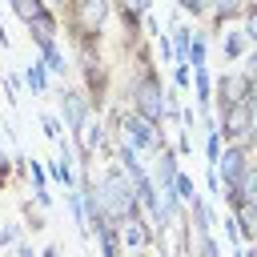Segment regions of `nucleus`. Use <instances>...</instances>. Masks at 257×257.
<instances>
[{
    "instance_id": "obj_1",
    "label": "nucleus",
    "mask_w": 257,
    "mask_h": 257,
    "mask_svg": "<svg viewBox=\"0 0 257 257\" xmlns=\"http://www.w3.org/2000/svg\"><path fill=\"white\" fill-rule=\"evenodd\" d=\"M96 193H100V209H104V217H108L112 225H124V221H133V217L145 213L141 201H137V185L128 181V173H124L116 161L100 169Z\"/></svg>"
},
{
    "instance_id": "obj_2",
    "label": "nucleus",
    "mask_w": 257,
    "mask_h": 257,
    "mask_svg": "<svg viewBox=\"0 0 257 257\" xmlns=\"http://www.w3.org/2000/svg\"><path fill=\"white\" fill-rule=\"evenodd\" d=\"M112 0H72L68 12H64V24H68V36L72 44H100V32L112 16Z\"/></svg>"
},
{
    "instance_id": "obj_3",
    "label": "nucleus",
    "mask_w": 257,
    "mask_h": 257,
    "mask_svg": "<svg viewBox=\"0 0 257 257\" xmlns=\"http://www.w3.org/2000/svg\"><path fill=\"white\" fill-rule=\"evenodd\" d=\"M253 165H257V145H225V153H221V161H217L213 169H217V177H221V189H237L241 177H245Z\"/></svg>"
},
{
    "instance_id": "obj_4",
    "label": "nucleus",
    "mask_w": 257,
    "mask_h": 257,
    "mask_svg": "<svg viewBox=\"0 0 257 257\" xmlns=\"http://www.w3.org/2000/svg\"><path fill=\"white\" fill-rule=\"evenodd\" d=\"M249 92H253V76H249L245 68L221 72V76L213 80V112H221V108H229V104H245Z\"/></svg>"
},
{
    "instance_id": "obj_5",
    "label": "nucleus",
    "mask_w": 257,
    "mask_h": 257,
    "mask_svg": "<svg viewBox=\"0 0 257 257\" xmlns=\"http://www.w3.org/2000/svg\"><path fill=\"white\" fill-rule=\"evenodd\" d=\"M217 124H221L225 145H257V124H253L249 104H229V108H221V112H217Z\"/></svg>"
},
{
    "instance_id": "obj_6",
    "label": "nucleus",
    "mask_w": 257,
    "mask_h": 257,
    "mask_svg": "<svg viewBox=\"0 0 257 257\" xmlns=\"http://www.w3.org/2000/svg\"><path fill=\"white\" fill-rule=\"evenodd\" d=\"M56 100H60V112H56V116L64 120L68 137H72V133H80V128H84V120L96 112L84 88H60V92H56Z\"/></svg>"
},
{
    "instance_id": "obj_7",
    "label": "nucleus",
    "mask_w": 257,
    "mask_h": 257,
    "mask_svg": "<svg viewBox=\"0 0 257 257\" xmlns=\"http://www.w3.org/2000/svg\"><path fill=\"white\" fill-rule=\"evenodd\" d=\"M120 241H124V253H149L161 237H157V229L149 225V217L141 213V217H133V221L120 225Z\"/></svg>"
},
{
    "instance_id": "obj_8",
    "label": "nucleus",
    "mask_w": 257,
    "mask_h": 257,
    "mask_svg": "<svg viewBox=\"0 0 257 257\" xmlns=\"http://www.w3.org/2000/svg\"><path fill=\"white\" fill-rule=\"evenodd\" d=\"M56 32H60V12H40L32 24H28V40L36 44V52H44V48H52L56 44Z\"/></svg>"
},
{
    "instance_id": "obj_9",
    "label": "nucleus",
    "mask_w": 257,
    "mask_h": 257,
    "mask_svg": "<svg viewBox=\"0 0 257 257\" xmlns=\"http://www.w3.org/2000/svg\"><path fill=\"white\" fill-rule=\"evenodd\" d=\"M177 173H181V157H177L173 145H165L161 153H153V181L161 189H173L177 185Z\"/></svg>"
},
{
    "instance_id": "obj_10",
    "label": "nucleus",
    "mask_w": 257,
    "mask_h": 257,
    "mask_svg": "<svg viewBox=\"0 0 257 257\" xmlns=\"http://www.w3.org/2000/svg\"><path fill=\"white\" fill-rule=\"evenodd\" d=\"M253 0H213V12H209V32H225V24H233V20H241L245 16V8H249Z\"/></svg>"
},
{
    "instance_id": "obj_11",
    "label": "nucleus",
    "mask_w": 257,
    "mask_h": 257,
    "mask_svg": "<svg viewBox=\"0 0 257 257\" xmlns=\"http://www.w3.org/2000/svg\"><path fill=\"white\" fill-rule=\"evenodd\" d=\"M189 225H193V237H205V233H213V225H217V217H213V209H209V201H205V193L189 201Z\"/></svg>"
},
{
    "instance_id": "obj_12",
    "label": "nucleus",
    "mask_w": 257,
    "mask_h": 257,
    "mask_svg": "<svg viewBox=\"0 0 257 257\" xmlns=\"http://www.w3.org/2000/svg\"><path fill=\"white\" fill-rule=\"evenodd\" d=\"M249 36L241 32V28H233V32H221V52H225V60L229 64H241L245 56H249Z\"/></svg>"
},
{
    "instance_id": "obj_13",
    "label": "nucleus",
    "mask_w": 257,
    "mask_h": 257,
    "mask_svg": "<svg viewBox=\"0 0 257 257\" xmlns=\"http://www.w3.org/2000/svg\"><path fill=\"white\" fill-rule=\"evenodd\" d=\"M193 100H197L201 116L213 108V72L209 68H193Z\"/></svg>"
},
{
    "instance_id": "obj_14",
    "label": "nucleus",
    "mask_w": 257,
    "mask_h": 257,
    "mask_svg": "<svg viewBox=\"0 0 257 257\" xmlns=\"http://www.w3.org/2000/svg\"><path fill=\"white\" fill-rule=\"evenodd\" d=\"M169 32H173V36H169V40H173V64H189V44H193V28H189V24H173Z\"/></svg>"
},
{
    "instance_id": "obj_15",
    "label": "nucleus",
    "mask_w": 257,
    "mask_h": 257,
    "mask_svg": "<svg viewBox=\"0 0 257 257\" xmlns=\"http://www.w3.org/2000/svg\"><path fill=\"white\" fill-rule=\"evenodd\" d=\"M96 249L100 257H124V241H120V225H108L96 233Z\"/></svg>"
},
{
    "instance_id": "obj_16",
    "label": "nucleus",
    "mask_w": 257,
    "mask_h": 257,
    "mask_svg": "<svg viewBox=\"0 0 257 257\" xmlns=\"http://www.w3.org/2000/svg\"><path fill=\"white\" fill-rule=\"evenodd\" d=\"M189 64H193V68H209V28H193Z\"/></svg>"
},
{
    "instance_id": "obj_17",
    "label": "nucleus",
    "mask_w": 257,
    "mask_h": 257,
    "mask_svg": "<svg viewBox=\"0 0 257 257\" xmlns=\"http://www.w3.org/2000/svg\"><path fill=\"white\" fill-rule=\"evenodd\" d=\"M40 60H44V68H48L52 76H68V72H72V60H68V52H64L60 44L44 48V52H40Z\"/></svg>"
},
{
    "instance_id": "obj_18",
    "label": "nucleus",
    "mask_w": 257,
    "mask_h": 257,
    "mask_svg": "<svg viewBox=\"0 0 257 257\" xmlns=\"http://www.w3.org/2000/svg\"><path fill=\"white\" fill-rule=\"evenodd\" d=\"M48 76H52V72L44 68V60H40V56H36V60H28V68H24V84H28L36 96H44V92H48Z\"/></svg>"
},
{
    "instance_id": "obj_19",
    "label": "nucleus",
    "mask_w": 257,
    "mask_h": 257,
    "mask_svg": "<svg viewBox=\"0 0 257 257\" xmlns=\"http://www.w3.org/2000/svg\"><path fill=\"white\" fill-rule=\"evenodd\" d=\"M8 4H12L16 20H20L24 28H28V24H32V20L40 16V12H48V4H44V0H8Z\"/></svg>"
},
{
    "instance_id": "obj_20",
    "label": "nucleus",
    "mask_w": 257,
    "mask_h": 257,
    "mask_svg": "<svg viewBox=\"0 0 257 257\" xmlns=\"http://www.w3.org/2000/svg\"><path fill=\"white\" fill-rule=\"evenodd\" d=\"M20 217H24V229H32V233H40L48 221H44V209L40 205H32V201H24L20 205Z\"/></svg>"
},
{
    "instance_id": "obj_21",
    "label": "nucleus",
    "mask_w": 257,
    "mask_h": 257,
    "mask_svg": "<svg viewBox=\"0 0 257 257\" xmlns=\"http://www.w3.org/2000/svg\"><path fill=\"white\" fill-rule=\"evenodd\" d=\"M40 128H44L48 141H56V145L64 141V120H60L56 112H40Z\"/></svg>"
},
{
    "instance_id": "obj_22",
    "label": "nucleus",
    "mask_w": 257,
    "mask_h": 257,
    "mask_svg": "<svg viewBox=\"0 0 257 257\" xmlns=\"http://www.w3.org/2000/svg\"><path fill=\"white\" fill-rule=\"evenodd\" d=\"M177 8H181L185 16H193V20H209L213 0H177Z\"/></svg>"
},
{
    "instance_id": "obj_23",
    "label": "nucleus",
    "mask_w": 257,
    "mask_h": 257,
    "mask_svg": "<svg viewBox=\"0 0 257 257\" xmlns=\"http://www.w3.org/2000/svg\"><path fill=\"white\" fill-rule=\"evenodd\" d=\"M173 189H177V197H181V201H185V205H189V201H193V197H201V193H197V185H193V177H189V173H177V185H173Z\"/></svg>"
},
{
    "instance_id": "obj_24",
    "label": "nucleus",
    "mask_w": 257,
    "mask_h": 257,
    "mask_svg": "<svg viewBox=\"0 0 257 257\" xmlns=\"http://www.w3.org/2000/svg\"><path fill=\"white\" fill-rule=\"evenodd\" d=\"M241 32L249 36V44L257 48V4H249L245 8V16H241Z\"/></svg>"
},
{
    "instance_id": "obj_25",
    "label": "nucleus",
    "mask_w": 257,
    "mask_h": 257,
    "mask_svg": "<svg viewBox=\"0 0 257 257\" xmlns=\"http://www.w3.org/2000/svg\"><path fill=\"white\" fill-rule=\"evenodd\" d=\"M173 84H177V92L193 88V64H173Z\"/></svg>"
},
{
    "instance_id": "obj_26",
    "label": "nucleus",
    "mask_w": 257,
    "mask_h": 257,
    "mask_svg": "<svg viewBox=\"0 0 257 257\" xmlns=\"http://www.w3.org/2000/svg\"><path fill=\"white\" fill-rule=\"evenodd\" d=\"M20 233H24V225H4V229H0V249L20 245Z\"/></svg>"
},
{
    "instance_id": "obj_27",
    "label": "nucleus",
    "mask_w": 257,
    "mask_h": 257,
    "mask_svg": "<svg viewBox=\"0 0 257 257\" xmlns=\"http://www.w3.org/2000/svg\"><path fill=\"white\" fill-rule=\"evenodd\" d=\"M153 44H157V52H161V60L169 64V60H173V40H169V32H161V36H157Z\"/></svg>"
},
{
    "instance_id": "obj_28",
    "label": "nucleus",
    "mask_w": 257,
    "mask_h": 257,
    "mask_svg": "<svg viewBox=\"0 0 257 257\" xmlns=\"http://www.w3.org/2000/svg\"><path fill=\"white\" fill-rule=\"evenodd\" d=\"M173 149H177V157H189V153H193V137H189L185 128H177V145H173Z\"/></svg>"
},
{
    "instance_id": "obj_29",
    "label": "nucleus",
    "mask_w": 257,
    "mask_h": 257,
    "mask_svg": "<svg viewBox=\"0 0 257 257\" xmlns=\"http://www.w3.org/2000/svg\"><path fill=\"white\" fill-rule=\"evenodd\" d=\"M205 189H209V197H221V177H217V169H213V165L205 169Z\"/></svg>"
},
{
    "instance_id": "obj_30",
    "label": "nucleus",
    "mask_w": 257,
    "mask_h": 257,
    "mask_svg": "<svg viewBox=\"0 0 257 257\" xmlns=\"http://www.w3.org/2000/svg\"><path fill=\"white\" fill-rule=\"evenodd\" d=\"M145 36H153V40L161 36V24H157V16H153V12H145Z\"/></svg>"
},
{
    "instance_id": "obj_31",
    "label": "nucleus",
    "mask_w": 257,
    "mask_h": 257,
    "mask_svg": "<svg viewBox=\"0 0 257 257\" xmlns=\"http://www.w3.org/2000/svg\"><path fill=\"white\" fill-rule=\"evenodd\" d=\"M12 165H16V161H8V157L0 161V193H4V185H8V177H12Z\"/></svg>"
},
{
    "instance_id": "obj_32",
    "label": "nucleus",
    "mask_w": 257,
    "mask_h": 257,
    "mask_svg": "<svg viewBox=\"0 0 257 257\" xmlns=\"http://www.w3.org/2000/svg\"><path fill=\"white\" fill-rule=\"evenodd\" d=\"M16 257H40V249H36L32 241H20V245H16Z\"/></svg>"
},
{
    "instance_id": "obj_33",
    "label": "nucleus",
    "mask_w": 257,
    "mask_h": 257,
    "mask_svg": "<svg viewBox=\"0 0 257 257\" xmlns=\"http://www.w3.org/2000/svg\"><path fill=\"white\" fill-rule=\"evenodd\" d=\"M44 4H48V8H52V12H60V16H64V12H68V4H72V0H44Z\"/></svg>"
},
{
    "instance_id": "obj_34",
    "label": "nucleus",
    "mask_w": 257,
    "mask_h": 257,
    "mask_svg": "<svg viewBox=\"0 0 257 257\" xmlns=\"http://www.w3.org/2000/svg\"><path fill=\"white\" fill-rule=\"evenodd\" d=\"M40 257H60V245H56V241H52V245H44V249H40Z\"/></svg>"
},
{
    "instance_id": "obj_35",
    "label": "nucleus",
    "mask_w": 257,
    "mask_h": 257,
    "mask_svg": "<svg viewBox=\"0 0 257 257\" xmlns=\"http://www.w3.org/2000/svg\"><path fill=\"white\" fill-rule=\"evenodd\" d=\"M233 257H253V249L249 245H233Z\"/></svg>"
},
{
    "instance_id": "obj_36",
    "label": "nucleus",
    "mask_w": 257,
    "mask_h": 257,
    "mask_svg": "<svg viewBox=\"0 0 257 257\" xmlns=\"http://www.w3.org/2000/svg\"><path fill=\"white\" fill-rule=\"evenodd\" d=\"M0 48H8V32H4V24H0Z\"/></svg>"
},
{
    "instance_id": "obj_37",
    "label": "nucleus",
    "mask_w": 257,
    "mask_h": 257,
    "mask_svg": "<svg viewBox=\"0 0 257 257\" xmlns=\"http://www.w3.org/2000/svg\"><path fill=\"white\" fill-rule=\"evenodd\" d=\"M0 161H4V145H0Z\"/></svg>"
},
{
    "instance_id": "obj_38",
    "label": "nucleus",
    "mask_w": 257,
    "mask_h": 257,
    "mask_svg": "<svg viewBox=\"0 0 257 257\" xmlns=\"http://www.w3.org/2000/svg\"><path fill=\"white\" fill-rule=\"evenodd\" d=\"M169 257H181V253H169Z\"/></svg>"
}]
</instances>
